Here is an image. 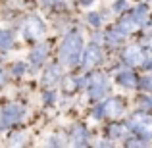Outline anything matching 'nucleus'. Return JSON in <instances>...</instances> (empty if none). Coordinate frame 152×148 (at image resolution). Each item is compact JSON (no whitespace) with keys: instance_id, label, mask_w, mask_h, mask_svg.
<instances>
[{"instance_id":"1","label":"nucleus","mask_w":152,"mask_h":148,"mask_svg":"<svg viewBox=\"0 0 152 148\" xmlns=\"http://www.w3.org/2000/svg\"><path fill=\"white\" fill-rule=\"evenodd\" d=\"M81 48H83V41L79 33H69L62 42V48H60V58L64 63L67 66H75L81 56Z\"/></svg>"},{"instance_id":"2","label":"nucleus","mask_w":152,"mask_h":148,"mask_svg":"<svg viewBox=\"0 0 152 148\" xmlns=\"http://www.w3.org/2000/svg\"><path fill=\"white\" fill-rule=\"evenodd\" d=\"M129 127L137 135H141L142 139L152 137V117L148 114H135L133 117L129 119Z\"/></svg>"},{"instance_id":"3","label":"nucleus","mask_w":152,"mask_h":148,"mask_svg":"<svg viewBox=\"0 0 152 148\" xmlns=\"http://www.w3.org/2000/svg\"><path fill=\"white\" fill-rule=\"evenodd\" d=\"M21 115H23V108L19 106V104H10V106H6L2 112H0V127L4 129V127L19 121Z\"/></svg>"},{"instance_id":"4","label":"nucleus","mask_w":152,"mask_h":148,"mask_svg":"<svg viewBox=\"0 0 152 148\" xmlns=\"http://www.w3.org/2000/svg\"><path fill=\"white\" fill-rule=\"evenodd\" d=\"M106 90H108V79H106V75H102V73L93 75V77H91V85H89V96L93 98V100H96V98H100Z\"/></svg>"},{"instance_id":"5","label":"nucleus","mask_w":152,"mask_h":148,"mask_svg":"<svg viewBox=\"0 0 152 148\" xmlns=\"http://www.w3.org/2000/svg\"><path fill=\"white\" fill-rule=\"evenodd\" d=\"M23 29H25V37L31 39V41H37V39H41L42 35H45V25H42V21L37 15H31L25 21Z\"/></svg>"},{"instance_id":"6","label":"nucleus","mask_w":152,"mask_h":148,"mask_svg":"<svg viewBox=\"0 0 152 148\" xmlns=\"http://www.w3.org/2000/svg\"><path fill=\"white\" fill-rule=\"evenodd\" d=\"M100 108H102V115H106V117H119L123 112V102L119 98H110Z\"/></svg>"},{"instance_id":"7","label":"nucleus","mask_w":152,"mask_h":148,"mask_svg":"<svg viewBox=\"0 0 152 148\" xmlns=\"http://www.w3.org/2000/svg\"><path fill=\"white\" fill-rule=\"evenodd\" d=\"M100 58H102L100 48H98L96 44H91L89 48L85 50V56H83V63H81V66L85 67V69H89V67H93V66H94V63L100 62Z\"/></svg>"},{"instance_id":"8","label":"nucleus","mask_w":152,"mask_h":148,"mask_svg":"<svg viewBox=\"0 0 152 148\" xmlns=\"http://www.w3.org/2000/svg\"><path fill=\"white\" fill-rule=\"evenodd\" d=\"M123 58H125L127 63H131V66H137V63H142V60H145V56H142V50L139 44H131L127 46L125 52H123Z\"/></svg>"},{"instance_id":"9","label":"nucleus","mask_w":152,"mask_h":148,"mask_svg":"<svg viewBox=\"0 0 152 148\" xmlns=\"http://www.w3.org/2000/svg\"><path fill=\"white\" fill-rule=\"evenodd\" d=\"M60 77H62V67L60 66H50L48 69H46L45 77H42V83L50 87V85H54L56 81H60Z\"/></svg>"},{"instance_id":"10","label":"nucleus","mask_w":152,"mask_h":148,"mask_svg":"<svg viewBox=\"0 0 152 148\" xmlns=\"http://www.w3.org/2000/svg\"><path fill=\"white\" fill-rule=\"evenodd\" d=\"M46 54H48V46L46 44H37L33 50H31V62L41 63L42 60H46Z\"/></svg>"},{"instance_id":"11","label":"nucleus","mask_w":152,"mask_h":148,"mask_svg":"<svg viewBox=\"0 0 152 148\" xmlns=\"http://www.w3.org/2000/svg\"><path fill=\"white\" fill-rule=\"evenodd\" d=\"M71 142H73V144H77V146L87 144V131H85V127H83V125H77V127L73 129V137H71Z\"/></svg>"},{"instance_id":"12","label":"nucleus","mask_w":152,"mask_h":148,"mask_svg":"<svg viewBox=\"0 0 152 148\" xmlns=\"http://www.w3.org/2000/svg\"><path fill=\"white\" fill-rule=\"evenodd\" d=\"M118 81L121 83L123 87H129V89L137 85V79H135L133 73H119V75H118Z\"/></svg>"},{"instance_id":"13","label":"nucleus","mask_w":152,"mask_h":148,"mask_svg":"<svg viewBox=\"0 0 152 148\" xmlns=\"http://www.w3.org/2000/svg\"><path fill=\"white\" fill-rule=\"evenodd\" d=\"M131 17L137 21V25H142V23L146 21V8L145 6H141V8H137V10L131 14Z\"/></svg>"},{"instance_id":"14","label":"nucleus","mask_w":152,"mask_h":148,"mask_svg":"<svg viewBox=\"0 0 152 148\" xmlns=\"http://www.w3.org/2000/svg\"><path fill=\"white\" fill-rule=\"evenodd\" d=\"M12 46V33L0 31V48H10Z\"/></svg>"},{"instance_id":"15","label":"nucleus","mask_w":152,"mask_h":148,"mask_svg":"<svg viewBox=\"0 0 152 148\" xmlns=\"http://www.w3.org/2000/svg\"><path fill=\"white\" fill-rule=\"evenodd\" d=\"M108 133H110V137H114V139H121V137H125V129H123L121 125H110Z\"/></svg>"},{"instance_id":"16","label":"nucleus","mask_w":152,"mask_h":148,"mask_svg":"<svg viewBox=\"0 0 152 148\" xmlns=\"http://www.w3.org/2000/svg\"><path fill=\"white\" fill-rule=\"evenodd\" d=\"M89 21L93 23L94 27H98V25H100V17H98L96 14H91V15H89Z\"/></svg>"},{"instance_id":"17","label":"nucleus","mask_w":152,"mask_h":148,"mask_svg":"<svg viewBox=\"0 0 152 148\" xmlns=\"http://www.w3.org/2000/svg\"><path fill=\"white\" fill-rule=\"evenodd\" d=\"M139 102H141V104H145V108H152V98L141 96V98H139Z\"/></svg>"},{"instance_id":"18","label":"nucleus","mask_w":152,"mask_h":148,"mask_svg":"<svg viewBox=\"0 0 152 148\" xmlns=\"http://www.w3.org/2000/svg\"><path fill=\"white\" fill-rule=\"evenodd\" d=\"M23 137H25V135H14V139H12V144H21L23 142Z\"/></svg>"},{"instance_id":"19","label":"nucleus","mask_w":152,"mask_h":148,"mask_svg":"<svg viewBox=\"0 0 152 148\" xmlns=\"http://www.w3.org/2000/svg\"><path fill=\"white\" fill-rule=\"evenodd\" d=\"M142 87H145L146 90H152V75H150V77H146L145 81H142Z\"/></svg>"},{"instance_id":"20","label":"nucleus","mask_w":152,"mask_h":148,"mask_svg":"<svg viewBox=\"0 0 152 148\" xmlns=\"http://www.w3.org/2000/svg\"><path fill=\"white\" fill-rule=\"evenodd\" d=\"M23 69H25V66H23V63H18V66H14V73H23Z\"/></svg>"},{"instance_id":"21","label":"nucleus","mask_w":152,"mask_h":148,"mask_svg":"<svg viewBox=\"0 0 152 148\" xmlns=\"http://www.w3.org/2000/svg\"><path fill=\"white\" fill-rule=\"evenodd\" d=\"M127 144L129 146H145V142L142 141H127Z\"/></svg>"},{"instance_id":"22","label":"nucleus","mask_w":152,"mask_h":148,"mask_svg":"<svg viewBox=\"0 0 152 148\" xmlns=\"http://www.w3.org/2000/svg\"><path fill=\"white\" fill-rule=\"evenodd\" d=\"M114 8H115V10H121V8H125V2H123V0H119V2L115 4Z\"/></svg>"},{"instance_id":"23","label":"nucleus","mask_w":152,"mask_h":148,"mask_svg":"<svg viewBox=\"0 0 152 148\" xmlns=\"http://www.w3.org/2000/svg\"><path fill=\"white\" fill-rule=\"evenodd\" d=\"M4 81H6V77H4V71L0 69V83H4Z\"/></svg>"}]
</instances>
